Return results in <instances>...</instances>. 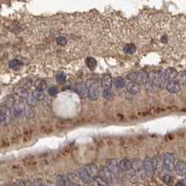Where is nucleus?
<instances>
[{"instance_id":"f257e3e1","label":"nucleus","mask_w":186,"mask_h":186,"mask_svg":"<svg viewBox=\"0 0 186 186\" xmlns=\"http://www.w3.org/2000/svg\"><path fill=\"white\" fill-rule=\"evenodd\" d=\"M126 79L130 82H137L138 84H146L149 82V74L147 72H134L126 76Z\"/></svg>"},{"instance_id":"f03ea898","label":"nucleus","mask_w":186,"mask_h":186,"mask_svg":"<svg viewBox=\"0 0 186 186\" xmlns=\"http://www.w3.org/2000/svg\"><path fill=\"white\" fill-rule=\"evenodd\" d=\"M174 166H175V157L173 155V153L171 152H167L164 155V160H163V167L165 168V170H167V172H170L174 169Z\"/></svg>"},{"instance_id":"7ed1b4c3","label":"nucleus","mask_w":186,"mask_h":186,"mask_svg":"<svg viewBox=\"0 0 186 186\" xmlns=\"http://www.w3.org/2000/svg\"><path fill=\"white\" fill-rule=\"evenodd\" d=\"M86 87L88 89V93L87 95L89 97L90 100H96L98 97V88H97V84L96 82L93 80H89L86 83Z\"/></svg>"},{"instance_id":"20e7f679","label":"nucleus","mask_w":186,"mask_h":186,"mask_svg":"<svg viewBox=\"0 0 186 186\" xmlns=\"http://www.w3.org/2000/svg\"><path fill=\"white\" fill-rule=\"evenodd\" d=\"M143 170L145 175L148 178H151L154 174V167L152 159L150 157H146L143 161Z\"/></svg>"},{"instance_id":"39448f33","label":"nucleus","mask_w":186,"mask_h":186,"mask_svg":"<svg viewBox=\"0 0 186 186\" xmlns=\"http://www.w3.org/2000/svg\"><path fill=\"white\" fill-rule=\"evenodd\" d=\"M110 172L113 174V176H120L121 175V169L119 167V164L117 163V161L115 159H109L107 161V166H106Z\"/></svg>"},{"instance_id":"423d86ee","label":"nucleus","mask_w":186,"mask_h":186,"mask_svg":"<svg viewBox=\"0 0 186 186\" xmlns=\"http://www.w3.org/2000/svg\"><path fill=\"white\" fill-rule=\"evenodd\" d=\"M98 174L99 176L104 179L107 183L108 182H112L113 181V174L110 172V170L107 167H101L100 169H98Z\"/></svg>"},{"instance_id":"0eeeda50","label":"nucleus","mask_w":186,"mask_h":186,"mask_svg":"<svg viewBox=\"0 0 186 186\" xmlns=\"http://www.w3.org/2000/svg\"><path fill=\"white\" fill-rule=\"evenodd\" d=\"M166 88L167 90L171 93H177L178 92H180L181 90V84L178 81H175V80H172V81H169L167 85H166Z\"/></svg>"},{"instance_id":"6e6552de","label":"nucleus","mask_w":186,"mask_h":186,"mask_svg":"<svg viewBox=\"0 0 186 186\" xmlns=\"http://www.w3.org/2000/svg\"><path fill=\"white\" fill-rule=\"evenodd\" d=\"M77 175H78L79 179H81L85 183H91L93 182V178L85 171V169L83 167L77 170Z\"/></svg>"},{"instance_id":"1a4fd4ad","label":"nucleus","mask_w":186,"mask_h":186,"mask_svg":"<svg viewBox=\"0 0 186 186\" xmlns=\"http://www.w3.org/2000/svg\"><path fill=\"white\" fill-rule=\"evenodd\" d=\"M174 169L178 175L184 176L186 174V164L183 161H178L177 163H175Z\"/></svg>"},{"instance_id":"9d476101","label":"nucleus","mask_w":186,"mask_h":186,"mask_svg":"<svg viewBox=\"0 0 186 186\" xmlns=\"http://www.w3.org/2000/svg\"><path fill=\"white\" fill-rule=\"evenodd\" d=\"M24 112V107L20 104V103H14V105L11 108V114L15 117L18 118L22 115V113Z\"/></svg>"},{"instance_id":"9b49d317","label":"nucleus","mask_w":186,"mask_h":186,"mask_svg":"<svg viewBox=\"0 0 186 186\" xmlns=\"http://www.w3.org/2000/svg\"><path fill=\"white\" fill-rule=\"evenodd\" d=\"M119 167L122 171H129L132 168V161L127 158L122 159L119 163Z\"/></svg>"},{"instance_id":"f8f14e48","label":"nucleus","mask_w":186,"mask_h":186,"mask_svg":"<svg viewBox=\"0 0 186 186\" xmlns=\"http://www.w3.org/2000/svg\"><path fill=\"white\" fill-rule=\"evenodd\" d=\"M112 85V78L109 74H104L102 77V86L104 89H110Z\"/></svg>"},{"instance_id":"ddd939ff","label":"nucleus","mask_w":186,"mask_h":186,"mask_svg":"<svg viewBox=\"0 0 186 186\" xmlns=\"http://www.w3.org/2000/svg\"><path fill=\"white\" fill-rule=\"evenodd\" d=\"M132 169L136 173H140L143 169V162L139 158L133 159L132 160Z\"/></svg>"},{"instance_id":"4468645a","label":"nucleus","mask_w":186,"mask_h":186,"mask_svg":"<svg viewBox=\"0 0 186 186\" xmlns=\"http://www.w3.org/2000/svg\"><path fill=\"white\" fill-rule=\"evenodd\" d=\"M76 92L80 97L84 98L87 95V87L85 83H80L76 85Z\"/></svg>"},{"instance_id":"2eb2a0df","label":"nucleus","mask_w":186,"mask_h":186,"mask_svg":"<svg viewBox=\"0 0 186 186\" xmlns=\"http://www.w3.org/2000/svg\"><path fill=\"white\" fill-rule=\"evenodd\" d=\"M126 90H127L128 93L136 94V93L140 92V84H138L137 82H130L126 85Z\"/></svg>"},{"instance_id":"dca6fc26","label":"nucleus","mask_w":186,"mask_h":186,"mask_svg":"<svg viewBox=\"0 0 186 186\" xmlns=\"http://www.w3.org/2000/svg\"><path fill=\"white\" fill-rule=\"evenodd\" d=\"M83 168L85 169V171H86L92 178H93V177H95V176L98 175V169H97V167H96L94 165H92V164L86 165Z\"/></svg>"},{"instance_id":"f3484780","label":"nucleus","mask_w":186,"mask_h":186,"mask_svg":"<svg viewBox=\"0 0 186 186\" xmlns=\"http://www.w3.org/2000/svg\"><path fill=\"white\" fill-rule=\"evenodd\" d=\"M150 83H151V87H152L153 89H157L158 87H160L159 73H155L151 75V78L150 79Z\"/></svg>"},{"instance_id":"a211bd4d","label":"nucleus","mask_w":186,"mask_h":186,"mask_svg":"<svg viewBox=\"0 0 186 186\" xmlns=\"http://www.w3.org/2000/svg\"><path fill=\"white\" fill-rule=\"evenodd\" d=\"M24 114H25L26 118H28V119H31L35 116V110H34L33 106H30V105L26 104L24 108Z\"/></svg>"},{"instance_id":"6ab92c4d","label":"nucleus","mask_w":186,"mask_h":186,"mask_svg":"<svg viewBox=\"0 0 186 186\" xmlns=\"http://www.w3.org/2000/svg\"><path fill=\"white\" fill-rule=\"evenodd\" d=\"M112 83H113V85H114L116 88L121 89V88H124V87H125V79H124L123 77H117V78H115V79L112 81Z\"/></svg>"},{"instance_id":"aec40b11","label":"nucleus","mask_w":186,"mask_h":186,"mask_svg":"<svg viewBox=\"0 0 186 186\" xmlns=\"http://www.w3.org/2000/svg\"><path fill=\"white\" fill-rule=\"evenodd\" d=\"M165 71H166V74H167V76L168 82H169V81H172V80H175L176 77H177V75H178L177 70H176L175 68H172V67H169V68H167V69L165 70Z\"/></svg>"},{"instance_id":"412c9836","label":"nucleus","mask_w":186,"mask_h":186,"mask_svg":"<svg viewBox=\"0 0 186 186\" xmlns=\"http://www.w3.org/2000/svg\"><path fill=\"white\" fill-rule=\"evenodd\" d=\"M159 81H160V87H166L167 83L168 82V79L165 70L159 72Z\"/></svg>"},{"instance_id":"4be33fe9","label":"nucleus","mask_w":186,"mask_h":186,"mask_svg":"<svg viewBox=\"0 0 186 186\" xmlns=\"http://www.w3.org/2000/svg\"><path fill=\"white\" fill-rule=\"evenodd\" d=\"M137 50V47L134 43H126L124 46V51L127 54H133Z\"/></svg>"},{"instance_id":"5701e85b","label":"nucleus","mask_w":186,"mask_h":186,"mask_svg":"<svg viewBox=\"0 0 186 186\" xmlns=\"http://www.w3.org/2000/svg\"><path fill=\"white\" fill-rule=\"evenodd\" d=\"M56 183H57V185L58 186H70L71 185V183H70V181H69L67 178L64 177V176H58Z\"/></svg>"},{"instance_id":"b1692460","label":"nucleus","mask_w":186,"mask_h":186,"mask_svg":"<svg viewBox=\"0 0 186 186\" xmlns=\"http://www.w3.org/2000/svg\"><path fill=\"white\" fill-rule=\"evenodd\" d=\"M92 183H93L94 186H109L108 185V183L104 179H102L100 176L93 177Z\"/></svg>"},{"instance_id":"393cba45","label":"nucleus","mask_w":186,"mask_h":186,"mask_svg":"<svg viewBox=\"0 0 186 186\" xmlns=\"http://www.w3.org/2000/svg\"><path fill=\"white\" fill-rule=\"evenodd\" d=\"M32 96L37 100V101H41L45 98V93H44V91H40V90H37L35 91Z\"/></svg>"},{"instance_id":"a878e982","label":"nucleus","mask_w":186,"mask_h":186,"mask_svg":"<svg viewBox=\"0 0 186 186\" xmlns=\"http://www.w3.org/2000/svg\"><path fill=\"white\" fill-rule=\"evenodd\" d=\"M55 42L58 46L65 47L67 43V39L63 37V36H58V37L55 38Z\"/></svg>"},{"instance_id":"bb28decb","label":"nucleus","mask_w":186,"mask_h":186,"mask_svg":"<svg viewBox=\"0 0 186 186\" xmlns=\"http://www.w3.org/2000/svg\"><path fill=\"white\" fill-rule=\"evenodd\" d=\"M14 103H15V100L12 96H8L4 100V106L8 109H11L12 106L14 105Z\"/></svg>"},{"instance_id":"cd10ccee","label":"nucleus","mask_w":186,"mask_h":186,"mask_svg":"<svg viewBox=\"0 0 186 186\" xmlns=\"http://www.w3.org/2000/svg\"><path fill=\"white\" fill-rule=\"evenodd\" d=\"M16 94L22 98H27L28 97V91L25 88H18L15 91Z\"/></svg>"},{"instance_id":"c85d7f7f","label":"nucleus","mask_w":186,"mask_h":186,"mask_svg":"<svg viewBox=\"0 0 186 186\" xmlns=\"http://www.w3.org/2000/svg\"><path fill=\"white\" fill-rule=\"evenodd\" d=\"M34 85H35V87H36V89H37V90L44 91V90L46 89V83H45L43 81H41V80H38V81H36V82H35V83H34Z\"/></svg>"},{"instance_id":"c756f323","label":"nucleus","mask_w":186,"mask_h":186,"mask_svg":"<svg viewBox=\"0 0 186 186\" xmlns=\"http://www.w3.org/2000/svg\"><path fill=\"white\" fill-rule=\"evenodd\" d=\"M86 65L91 70H93L96 66V60L94 58H93V57H88L86 59Z\"/></svg>"},{"instance_id":"7c9ffc66","label":"nucleus","mask_w":186,"mask_h":186,"mask_svg":"<svg viewBox=\"0 0 186 186\" xmlns=\"http://www.w3.org/2000/svg\"><path fill=\"white\" fill-rule=\"evenodd\" d=\"M153 162V167H154V171L155 170H160V168L162 167V162L160 160L159 157L154 158V160H152Z\"/></svg>"},{"instance_id":"2f4dec72","label":"nucleus","mask_w":186,"mask_h":186,"mask_svg":"<svg viewBox=\"0 0 186 186\" xmlns=\"http://www.w3.org/2000/svg\"><path fill=\"white\" fill-rule=\"evenodd\" d=\"M21 65H22L21 62L18 61V60H16V59H14V60H12V61L9 62V67L12 68V69H18L21 66Z\"/></svg>"},{"instance_id":"473e14b6","label":"nucleus","mask_w":186,"mask_h":186,"mask_svg":"<svg viewBox=\"0 0 186 186\" xmlns=\"http://www.w3.org/2000/svg\"><path fill=\"white\" fill-rule=\"evenodd\" d=\"M55 79H56V82L58 83H62V82H64L66 81V75H65L64 72H59V73L56 74Z\"/></svg>"},{"instance_id":"72a5a7b5","label":"nucleus","mask_w":186,"mask_h":186,"mask_svg":"<svg viewBox=\"0 0 186 186\" xmlns=\"http://www.w3.org/2000/svg\"><path fill=\"white\" fill-rule=\"evenodd\" d=\"M103 96L107 99V100H110L113 97V93L110 89H104L103 92Z\"/></svg>"},{"instance_id":"f704fd0d","label":"nucleus","mask_w":186,"mask_h":186,"mask_svg":"<svg viewBox=\"0 0 186 186\" xmlns=\"http://www.w3.org/2000/svg\"><path fill=\"white\" fill-rule=\"evenodd\" d=\"M163 181H164V183H167V184H171L173 179H172V177H171L170 175H167H167H164V176H163Z\"/></svg>"},{"instance_id":"c9c22d12","label":"nucleus","mask_w":186,"mask_h":186,"mask_svg":"<svg viewBox=\"0 0 186 186\" xmlns=\"http://www.w3.org/2000/svg\"><path fill=\"white\" fill-rule=\"evenodd\" d=\"M36 101H37V100H36L32 95H28L26 104H27V105H30V106H34V105H35V103H36Z\"/></svg>"},{"instance_id":"e433bc0d","label":"nucleus","mask_w":186,"mask_h":186,"mask_svg":"<svg viewBox=\"0 0 186 186\" xmlns=\"http://www.w3.org/2000/svg\"><path fill=\"white\" fill-rule=\"evenodd\" d=\"M6 121V111L5 109L3 108L2 109H0V123Z\"/></svg>"},{"instance_id":"4c0bfd02","label":"nucleus","mask_w":186,"mask_h":186,"mask_svg":"<svg viewBox=\"0 0 186 186\" xmlns=\"http://www.w3.org/2000/svg\"><path fill=\"white\" fill-rule=\"evenodd\" d=\"M33 183H34V185L35 186H45L44 185V183H43V182H42L40 179L34 180V181H33Z\"/></svg>"},{"instance_id":"58836bf2","label":"nucleus","mask_w":186,"mask_h":186,"mask_svg":"<svg viewBox=\"0 0 186 186\" xmlns=\"http://www.w3.org/2000/svg\"><path fill=\"white\" fill-rule=\"evenodd\" d=\"M49 93H50V95H55V94L57 93V88H56L55 86L50 87V88L49 89Z\"/></svg>"},{"instance_id":"ea45409f","label":"nucleus","mask_w":186,"mask_h":186,"mask_svg":"<svg viewBox=\"0 0 186 186\" xmlns=\"http://www.w3.org/2000/svg\"><path fill=\"white\" fill-rule=\"evenodd\" d=\"M15 185L16 186H26L25 185V183L23 181V180H17L15 182Z\"/></svg>"},{"instance_id":"a19ab883","label":"nucleus","mask_w":186,"mask_h":186,"mask_svg":"<svg viewBox=\"0 0 186 186\" xmlns=\"http://www.w3.org/2000/svg\"><path fill=\"white\" fill-rule=\"evenodd\" d=\"M176 186H186V182L184 180H181L176 183Z\"/></svg>"},{"instance_id":"79ce46f5","label":"nucleus","mask_w":186,"mask_h":186,"mask_svg":"<svg viewBox=\"0 0 186 186\" xmlns=\"http://www.w3.org/2000/svg\"><path fill=\"white\" fill-rule=\"evenodd\" d=\"M25 183V185L26 186H35L33 182H30V181H27V182H24Z\"/></svg>"},{"instance_id":"37998d69","label":"nucleus","mask_w":186,"mask_h":186,"mask_svg":"<svg viewBox=\"0 0 186 186\" xmlns=\"http://www.w3.org/2000/svg\"><path fill=\"white\" fill-rule=\"evenodd\" d=\"M70 186H82V185H80V184H78V183H71V185Z\"/></svg>"},{"instance_id":"c03bdc74","label":"nucleus","mask_w":186,"mask_h":186,"mask_svg":"<svg viewBox=\"0 0 186 186\" xmlns=\"http://www.w3.org/2000/svg\"><path fill=\"white\" fill-rule=\"evenodd\" d=\"M56 186H58V185H56Z\"/></svg>"}]
</instances>
